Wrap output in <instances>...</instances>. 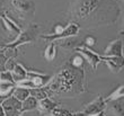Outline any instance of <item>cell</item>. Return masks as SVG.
I'll return each instance as SVG.
<instances>
[{
  "label": "cell",
  "instance_id": "cb8c5ba5",
  "mask_svg": "<svg viewBox=\"0 0 124 116\" xmlns=\"http://www.w3.org/2000/svg\"><path fill=\"white\" fill-rule=\"evenodd\" d=\"M0 116H5V114H3V110H2V107H1V105H0Z\"/></svg>",
  "mask_w": 124,
  "mask_h": 116
},
{
  "label": "cell",
  "instance_id": "603a6c76",
  "mask_svg": "<svg viewBox=\"0 0 124 116\" xmlns=\"http://www.w3.org/2000/svg\"><path fill=\"white\" fill-rule=\"evenodd\" d=\"M96 44V39L93 36H86L84 39V47H92Z\"/></svg>",
  "mask_w": 124,
  "mask_h": 116
},
{
  "label": "cell",
  "instance_id": "8992f818",
  "mask_svg": "<svg viewBox=\"0 0 124 116\" xmlns=\"http://www.w3.org/2000/svg\"><path fill=\"white\" fill-rule=\"evenodd\" d=\"M76 52L81 55L82 59L86 62H88V64H90V67L93 68L94 71L97 70L98 64L103 62V56L101 54H98L97 52L92 51L88 47H84V46L82 47H78V48H76Z\"/></svg>",
  "mask_w": 124,
  "mask_h": 116
},
{
  "label": "cell",
  "instance_id": "2e32d148",
  "mask_svg": "<svg viewBox=\"0 0 124 116\" xmlns=\"http://www.w3.org/2000/svg\"><path fill=\"white\" fill-rule=\"evenodd\" d=\"M37 103L39 100H36L34 97L28 96L26 99L22 101V109H20V113L24 114L26 112H31V110H35L37 108Z\"/></svg>",
  "mask_w": 124,
  "mask_h": 116
},
{
  "label": "cell",
  "instance_id": "9a60e30c",
  "mask_svg": "<svg viewBox=\"0 0 124 116\" xmlns=\"http://www.w3.org/2000/svg\"><path fill=\"white\" fill-rule=\"evenodd\" d=\"M10 74L13 77V80L15 84L27 78V69L20 63H16L14 65V68L10 70Z\"/></svg>",
  "mask_w": 124,
  "mask_h": 116
},
{
  "label": "cell",
  "instance_id": "e0dca14e",
  "mask_svg": "<svg viewBox=\"0 0 124 116\" xmlns=\"http://www.w3.org/2000/svg\"><path fill=\"white\" fill-rule=\"evenodd\" d=\"M56 58V45L55 42H50L44 51V59L46 61H53Z\"/></svg>",
  "mask_w": 124,
  "mask_h": 116
},
{
  "label": "cell",
  "instance_id": "ac0fdd59",
  "mask_svg": "<svg viewBox=\"0 0 124 116\" xmlns=\"http://www.w3.org/2000/svg\"><path fill=\"white\" fill-rule=\"evenodd\" d=\"M11 96L14 98H16L17 100H19V101H24V100L26 99L27 97L30 96V90L28 89H25V88H22V87H15L14 89L13 93H11Z\"/></svg>",
  "mask_w": 124,
  "mask_h": 116
},
{
  "label": "cell",
  "instance_id": "d4e9b609",
  "mask_svg": "<svg viewBox=\"0 0 124 116\" xmlns=\"http://www.w3.org/2000/svg\"><path fill=\"white\" fill-rule=\"evenodd\" d=\"M3 2H5V0H0V7L3 5Z\"/></svg>",
  "mask_w": 124,
  "mask_h": 116
},
{
  "label": "cell",
  "instance_id": "52a82bcc",
  "mask_svg": "<svg viewBox=\"0 0 124 116\" xmlns=\"http://www.w3.org/2000/svg\"><path fill=\"white\" fill-rule=\"evenodd\" d=\"M3 114L5 116H22V101L17 100L13 96L8 97L1 103Z\"/></svg>",
  "mask_w": 124,
  "mask_h": 116
},
{
  "label": "cell",
  "instance_id": "d6986e66",
  "mask_svg": "<svg viewBox=\"0 0 124 116\" xmlns=\"http://www.w3.org/2000/svg\"><path fill=\"white\" fill-rule=\"evenodd\" d=\"M30 96L34 97L36 100H42L44 98H47L50 96L47 90L44 87L42 88H34V89H30Z\"/></svg>",
  "mask_w": 124,
  "mask_h": 116
},
{
  "label": "cell",
  "instance_id": "484cf974",
  "mask_svg": "<svg viewBox=\"0 0 124 116\" xmlns=\"http://www.w3.org/2000/svg\"><path fill=\"white\" fill-rule=\"evenodd\" d=\"M2 51H3V47H0V53H2Z\"/></svg>",
  "mask_w": 124,
  "mask_h": 116
},
{
  "label": "cell",
  "instance_id": "9c48e42d",
  "mask_svg": "<svg viewBox=\"0 0 124 116\" xmlns=\"http://www.w3.org/2000/svg\"><path fill=\"white\" fill-rule=\"evenodd\" d=\"M101 56L111 58V56H123V41L122 39H116L112 41L105 48Z\"/></svg>",
  "mask_w": 124,
  "mask_h": 116
},
{
  "label": "cell",
  "instance_id": "30bf717a",
  "mask_svg": "<svg viewBox=\"0 0 124 116\" xmlns=\"http://www.w3.org/2000/svg\"><path fill=\"white\" fill-rule=\"evenodd\" d=\"M55 45H59L63 48H67V50H76V48L84 46V39L77 37V36L67 37V39L55 41Z\"/></svg>",
  "mask_w": 124,
  "mask_h": 116
},
{
  "label": "cell",
  "instance_id": "83f0119b",
  "mask_svg": "<svg viewBox=\"0 0 124 116\" xmlns=\"http://www.w3.org/2000/svg\"><path fill=\"white\" fill-rule=\"evenodd\" d=\"M0 15H1V13H0Z\"/></svg>",
  "mask_w": 124,
  "mask_h": 116
},
{
  "label": "cell",
  "instance_id": "4316f807",
  "mask_svg": "<svg viewBox=\"0 0 124 116\" xmlns=\"http://www.w3.org/2000/svg\"><path fill=\"white\" fill-rule=\"evenodd\" d=\"M0 47H3V44H1V43H0Z\"/></svg>",
  "mask_w": 124,
  "mask_h": 116
},
{
  "label": "cell",
  "instance_id": "44dd1931",
  "mask_svg": "<svg viewBox=\"0 0 124 116\" xmlns=\"http://www.w3.org/2000/svg\"><path fill=\"white\" fill-rule=\"evenodd\" d=\"M123 86H120V87H117L116 89H115L113 93L109 95L108 97H106L105 98V101H109V100H116V99H121V98H123L124 93H123Z\"/></svg>",
  "mask_w": 124,
  "mask_h": 116
},
{
  "label": "cell",
  "instance_id": "6da1fadb",
  "mask_svg": "<svg viewBox=\"0 0 124 116\" xmlns=\"http://www.w3.org/2000/svg\"><path fill=\"white\" fill-rule=\"evenodd\" d=\"M85 77L84 69H76L68 63L50 79L49 84L44 88L47 90L49 95H79L86 90Z\"/></svg>",
  "mask_w": 124,
  "mask_h": 116
},
{
  "label": "cell",
  "instance_id": "7a4b0ae2",
  "mask_svg": "<svg viewBox=\"0 0 124 116\" xmlns=\"http://www.w3.org/2000/svg\"><path fill=\"white\" fill-rule=\"evenodd\" d=\"M105 5H107L106 0H77L70 10L72 22L80 25L94 20V17H97V14L104 10L101 6Z\"/></svg>",
  "mask_w": 124,
  "mask_h": 116
},
{
  "label": "cell",
  "instance_id": "8fae6325",
  "mask_svg": "<svg viewBox=\"0 0 124 116\" xmlns=\"http://www.w3.org/2000/svg\"><path fill=\"white\" fill-rule=\"evenodd\" d=\"M59 106H60L59 103H56V101H54L53 99L47 97V98H44L42 100H39L36 109L39 110L43 116H49L50 114L52 113L53 109H55L56 107H59Z\"/></svg>",
  "mask_w": 124,
  "mask_h": 116
},
{
  "label": "cell",
  "instance_id": "ffe728a7",
  "mask_svg": "<svg viewBox=\"0 0 124 116\" xmlns=\"http://www.w3.org/2000/svg\"><path fill=\"white\" fill-rule=\"evenodd\" d=\"M69 64L73 67L76 69H84V64H85V60L82 59V56L80 54H75L72 55L71 59L69 60Z\"/></svg>",
  "mask_w": 124,
  "mask_h": 116
},
{
  "label": "cell",
  "instance_id": "5bb4252c",
  "mask_svg": "<svg viewBox=\"0 0 124 116\" xmlns=\"http://www.w3.org/2000/svg\"><path fill=\"white\" fill-rule=\"evenodd\" d=\"M16 87V84L13 81L3 80L0 78V105L3 100L11 96L14 89Z\"/></svg>",
  "mask_w": 124,
  "mask_h": 116
},
{
  "label": "cell",
  "instance_id": "5b68a950",
  "mask_svg": "<svg viewBox=\"0 0 124 116\" xmlns=\"http://www.w3.org/2000/svg\"><path fill=\"white\" fill-rule=\"evenodd\" d=\"M0 22L2 24L3 28L6 29V32L9 34V36L13 37V41L16 39L17 36L19 35L20 32H22V27H20L19 24L17 23V22H15V20L8 15L7 11L1 13V15H0ZM13 41H11V42H13Z\"/></svg>",
  "mask_w": 124,
  "mask_h": 116
},
{
  "label": "cell",
  "instance_id": "7402d4cb",
  "mask_svg": "<svg viewBox=\"0 0 124 116\" xmlns=\"http://www.w3.org/2000/svg\"><path fill=\"white\" fill-rule=\"evenodd\" d=\"M50 116H72V113L68 109L61 108V107H56L55 109L52 110V113L50 114Z\"/></svg>",
  "mask_w": 124,
  "mask_h": 116
},
{
  "label": "cell",
  "instance_id": "4fadbf2b",
  "mask_svg": "<svg viewBox=\"0 0 124 116\" xmlns=\"http://www.w3.org/2000/svg\"><path fill=\"white\" fill-rule=\"evenodd\" d=\"M103 63L107 65L112 72L117 73L123 68V56H111V58L103 56Z\"/></svg>",
  "mask_w": 124,
  "mask_h": 116
},
{
  "label": "cell",
  "instance_id": "277c9868",
  "mask_svg": "<svg viewBox=\"0 0 124 116\" xmlns=\"http://www.w3.org/2000/svg\"><path fill=\"white\" fill-rule=\"evenodd\" d=\"M10 3L23 19H31L35 14V2L33 0H10Z\"/></svg>",
  "mask_w": 124,
  "mask_h": 116
},
{
  "label": "cell",
  "instance_id": "ba28073f",
  "mask_svg": "<svg viewBox=\"0 0 124 116\" xmlns=\"http://www.w3.org/2000/svg\"><path fill=\"white\" fill-rule=\"evenodd\" d=\"M105 105H106L105 98L101 96H98L93 101L84 106V109L81 112L84 113V115H93V114L101 113V112H105Z\"/></svg>",
  "mask_w": 124,
  "mask_h": 116
},
{
  "label": "cell",
  "instance_id": "7c38bea8",
  "mask_svg": "<svg viewBox=\"0 0 124 116\" xmlns=\"http://www.w3.org/2000/svg\"><path fill=\"white\" fill-rule=\"evenodd\" d=\"M105 110H107L109 114L113 116H123L124 113V99H116L106 101L105 105Z\"/></svg>",
  "mask_w": 124,
  "mask_h": 116
},
{
  "label": "cell",
  "instance_id": "3957f363",
  "mask_svg": "<svg viewBox=\"0 0 124 116\" xmlns=\"http://www.w3.org/2000/svg\"><path fill=\"white\" fill-rule=\"evenodd\" d=\"M39 31H41V26L37 24H30L27 26V28L20 32V34L17 36L16 39H14L13 42H9L7 44H3V47H16L24 45L26 43H33L35 42L37 36H39Z\"/></svg>",
  "mask_w": 124,
  "mask_h": 116
}]
</instances>
